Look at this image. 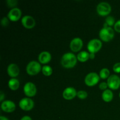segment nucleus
I'll return each mask as SVG.
<instances>
[{
    "instance_id": "obj_1",
    "label": "nucleus",
    "mask_w": 120,
    "mask_h": 120,
    "mask_svg": "<svg viewBox=\"0 0 120 120\" xmlns=\"http://www.w3.org/2000/svg\"><path fill=\"white\" fill-rule=\"evenodd\" d=\"M77 56L73 53L68 52L64 53L61 58V64L62 66L67 69H70L75 66L77 63Z\"/></svg>"
},
{
    "instance_id": "obj_2",
    "label": "nucleus",
    "mask_w": 120,
    "mask_h": 120,
    "mask_svg": "<svg viewBox=\"0 0 120 120\" xmlns=\"http://www.w3.org/2000/svg\"><path fill=\"white\" fill-rule=\"evenodd\" d=\"M99 36L102 41L109 42L112 40L114 36V30L110 26L103 27L100 30Z\"/></svg>"
},
{
    "instance_id": "obj_3",
    "label": "nucleus",
    "mask_w": 120,
    "mask_h": 120,
    "mask_svg": "<svg viewBox=\"0 0 120 120\" xmlns=\"http://www.w3.org/2000/svg\"><path fill=\"white\" fill-rule=\"evenodd\" d=\"M42 70V67L41 64L35 60L30 61L27 64L26 70L28 75L30 76H34L37 75Z\"/></svg>"
},
{
    "instance_id": "obj_4",
    "label": "nucleus",
    "mask_w": 120,
    "mask_h": 120,
    "mask_svg": "<svg viewBox=\"0 0 120 120\" xmlns=\"http://www.w3.org/2000/svg\"><path fill=\"white\" fill-rule=\"evenodd\" d=\"M111 11V5L108 2H101L97 6V12L101 16H107Z\"/></svg>"
},
{
    "instance_id": "obj_5",
    "label": "nucleus",
    "mask_w": 120,
    "mask_h": 120,
    "mask_svg": "<svg viewBox=\"0 0 120 120\" xmlns=\"http://www.w3.org/2000/svg\"><path fill=\"white\" fill-rule=\"evenodd\" d=\"M100 80V76L97 73L91 72L88 73L84 79V82L88 86H93L97 84Z\"/></svg>"
},
{
    "instance_id": "obj_6",
    "label": "nucleus",
    "mask_w": 120,
    "mask_h": 120,
    "mask_svg": "<svg viewBox=\"0 0 120 120\" xmlns=\"http://www.w3.org/2000/svg\"><path fill=\"white\" fill-rule=\"evenodd\" d=\"M102 46V42L98 39H93L90 40L87 44V49L90 53L97 52L100 50Z\"/></svg>"
},
{
    "instance_id": "obj_7",
    "label": "nucleus",
    "mask_w": 120,
    "mask_h": 120,
    "mask_svg": "<svg viewBox=\"0 0 120 120\" xmlns=\"http://www.w3.org/2000/svg\"><path fill=\"white\" fill-rule=\"evenodd\" d=\"M19 107L24 111H29L34 107V101L29 97L22 98L19 102Z\"/></svg>"
},
{
    "instance_id": "obj_8",
    "label": "nucleus",
    "mask_w": 120,
    "mask_h": 120,
    "mask_svg": "<svg viewBox=\"0 0 120 120\" xmlns=\"http://www.w3.org/2000/svg\"><path fill=\"white\" fill-rule=\"evenodd\" d=\"M108 86L112 90H117L120 87V77L116 75H110L107 79Z\"/></svg>"
},
{
    "instance_id": "obj_9",
    "label": "nucleus",
    "mask_w": 120,
    "mask_h": 120,
    "mask_svg": "<svg viewBox=\"0 0 120 120\" xmlns=\"http://www.w3.org/2000/svg\"><path fill=\"white\" fill-rule=\"evenodd\" d=\"M37 91L36 86L32 82H27L23 86V92L28 97H34Z\"/></svg>"
},
{
    "instance_id": "obj_10",
    "label": "nucleus",
    "mask_w": 120,
    "mask_h": 120,
    "mask_svg": "<svg viewBox=\"0 0 120 120\" xmlns=\"http://www.w3.org/2000/svg\"><path fill=\"white\" fill-rule=\"evenodd\" d=\"M21 22L22 25L26 29H32L36 24L35 19L30 15H25L22 17Z\"/></svg>"
},
{
    "instance_id": "obj_11",
    "label": "nucleus",
    "mask_w": 120,
    "mask_h": 120,
    "mask_svg": "<svg viewBox=\"0 0 120 120\" xmlns=\"http://www.w3.org/2000/svg\"><path fill=\"white\" fill-rule=\"evenodd\" d=\"M22 12L18 8H13L8 13V18L11 21H17L21 18Z\"/></svg>"
},
{
    "instance_id": "obj_12",
    "label": "nucleus",
    "mask_w": 120,
    "mask_h": 120,
    "mask_svg": "<svg viewBox=\"0 0 120 120\" xmlns=\"http://www.w3.org/2000/svg\"><path fill=\"white\" fill-rule=\"evenodd\" d=\"M83 41L80 38H75L71 40L70 43V48L73 52H78L83 46Z\"/></svg>"
},
{
    "instance_id": "obj_13",
    "label": "nucleus",
    "mask_w": 120,
    "mask_h": 120,
    "mask_svg": "<svg viewBox=\"0 0 120 120\" xmlns=\"http://www.w3.org/2000/svg\"><path fill=\"white\" fill-rule=\"evenodd\" d=\"M77 91L75 88L72 87H69L64 89L62 95L64 99L70 100L73 99L77 96Z\"/></svg>"
},
{
    "instance_id": "obj_14",
    "label": "nucleus",
    "mask_w": 120,
    "mask_h": 120,
    "mask_svg": "<svg viewBox=\"0 0 120 120\" xmlns=\"http://www.w3.org/2000/svg\"><path fill=\"white\" fill-rule=\"evenodd\" d=\"M1 107L2 110L6 112H12L15 110L16 105L11 100H5L2 102L1 105Z\"/></svg>"
},
{
    "instance_id": "obj_15",
    "label": "nucleus",
    "mask_w": 120,
    "mask_h": 120,
    "mask_svg": "<svg viewBox=\"0 0 120 120\" xmlns=\"http://www.w3.org/2000/svg\"><path fill=\"white\" fill-rule=\"evenodd\" d=\"M7 72L8 75L12 78H15L19 73V68L17 64L15 63H11L9 64L7 68Z\"/></svg>"
},
{
    "instance_id": "obj_16",
    "label": "nucleus",
    "mask_w": 120,
    "mask_h": 120,
    "mask_svg": "<svg viewBox=\"0 0 120 120\" xmlns=\"http://www.w3.org/2000/svg\"><path fill=\"white\" fill-rule=\"evenodd\" d=\"M52 59L51 54L48 51H43L39 55L38 59L40 63L42 64H46L49 63Z\"/></svg>"
},
{
    "instance_id": "obj_17",
    "label": "nucleus",
    "mask_w": 120,
    "mask_h": 120,
    "mask_svg": "<svg viewBox=\"0 0 120 120\" xmlns=\"http://www.w3.org/2000/svg\"><path fill=\"white\" fill-rule=\"evenodd\" d=\"M102 98L105 102H110L113 98V93L110 89H106L102 93Z\"/></svg>"
},
{
    "instance_id": "obj_18",
    "label": "nucleus",
    "mask_w": 120,
    "mask_h": 120,
    "mask_svg": "<svg viewBox=\"0 0 120 120\" xmlns=\"http://www.w3.org/2000/svg\"><path fill=\"white\" fill-rule=\"evenodd\" d=\"M8 87L12 90H16L19 87V82L16 78H11L8 81Z\"/></svg>"
},
{
    "instance_id": "obj_19",
    "label": "nucleus",
    "mask_w": 120,
    "mask_h": 120,
    "mask_svg": "<svg viewBox=\"0 0 120 120\" xmlns=\"http://www.w3.org/2000/svg\"><path fill=\"white\" fill-rule=\"evenodd\" d=\"M90 53L86 51H82L78 53L77 58L78 60L81 62H85L90 58L89 57Z\"/></svg>"
},
{
    "instance_id": "obj_20",
    "label": "nucleus",
    "mask_w": 120,
    "mask_h": 120,
    "mask_svg": "<svg viewBox=\"0 0 120 120\" xmlns=\"http://www.w3.org/2000/svg\"><path fill=\"white\" fill-rule=\"evenodd\" d=\"M42 71L43 75L46 76H49L52 74V68L48 65H45L42 67Z\"/></svg>"
},
{
    "instance_id": "obj_21",
    "label": "nucleus",
    "mask_w": 120,
    "mask_h": 120,
    "mask_svg": "<svg viewBox=\"0 0 120 120\" xmlns=\"http://www.w3.org/2000/svg\"><path fill=\"white\" fill-rule=\"evenodd\" d=\"M110 70L107 68H103L100 70L99 73L100 77H101L103 79H105L109 78L110 76Z\"/></svg>"
},
{
    "instance_id": "obj_22",
    "label": "nucleus",
    "mask_w": 120,
    "mask_h": 120,
    "mask_svg": "<svg viewBox=\"0 0 120 120\" xmlns=\"http://www.w3.org/2000/svg\"><path fill=\"white\" fill-rule=\"evenodd\" d=\"M88 94L84 90H80V91H77V96L79 98L82 100H84L87 97Z\"/></svg>"
},
{
    "instance_id": "obj_23",
    "label": "nucleus",
    "mask_w": 120,
    "mask_h": 120,
    "mask_svg": "<svg viewBox=\"0 0 120 120\" xmlns=\"http://www.w3.org/2000/svg\"><path fill=\"white\" fill-rule=\"evenodd\" d=\"M105 23L108 25V26H110V27L112 25H114L115 24V19L112 16H108L105 19Z\"/></svg>"
},
{
    "instance_id": "obj_24",
    "label": "nucleus",
    "mask_w": 120,
    "mask_h": 120,
    "mask_svg": "<svg viewBox=\"0 0 120 120\" xmlns=\"http://www.w3.org/2000/svg\"><path fill=\"white\" fill-rule=\"evenodd\" d=\"M7 3L8 7H14L17 4L18 1L16 0H7Z\"/></svg>"
},
{
    "instance_id": "obj_25",
    "label": "nucleus",
    "mask_w": 120,
    "mask_h": 120,
    "mask_svg": "<svg viewBox=\"0 0 120 120\" xmlns=\"http://www.w3.org/2000/svg\"><path fill=\"white\" fill-rule=\"evenodd\" d=\"M1 25L3 26H7L9 24V19L7 17H4L1 21Z\"/></svg>"
},
{
    "instance_id": "obj_26",
    "label": "nucleus",
    "mask_w": 120,
    "mask_h": 120,
    "mask_svg": "<svg viewBox=\"0 0 120 120\" xmlns=\"http://www.w3.org/2000/svg\"><path fill=\"white\" fill-rule=\"evenodd\" d=\"M112 69H113L114 71H115L116 73H120V62H118V63L114 64Z\"/></svg>"
},
{
    "instance_id": "obj_27",
    "label": "nucleus",
    "mask_w": 120,
    "mask_h": 120,
    "mask_svg": "<svg viewBox=\"0 0 120 120\" xmlns=\"http://www.w3.org/2000/svg\"><path fill=\"white\" fill-rule=\"evenodd\" d=\"M114 27V29L116 32L120 33V19L118 20L115 23Z\"/></svg>"
},
{
    "instance_id": "obj_28",
    "label": "nucleus",
    "mask_w": 120,
    "mask_h": 120,
    "mask_svg": "<svg viewBox=\"0 0 120 120\" xmlns=\"http://www.w3.org/2000/svg\"><path fill=\"white\" fill-rule=\"evenodd\" d=\"M108 84L107 83H105V82H102L99 85V88L102 90H105L107 89V88L108 87Z\"/></svg>"
},
{
    "instance_id": "obj_29",
    "label": "nucleus",
    "mask_w": 120,
    "mask_h": 120,
    "mask_svg": "<svg viewBox=\"0 0 120 120\" xmlns=\"http://www.w3.org/2000/svg\"><path fill=\"white\" fill-rule=\"evenodd\" d=\"M4 97H5V94H4V93L2 92V91H0V101H1V102H2Z\"/></svg>"
},
{
    "instance_id": "obj_30",
    "label": "nucleus",
    "mask_w": 120,
    "mask_h": 120,
    "mask_svg": "<svg viewBox=\"0 0 120 120\" xmlns=\"http://www.w3.org/2000/svg\"><path fill=\"white\" fill-rule=\"evenodd\" d=\"M20 120H32V118H30L29 116H23V117H22V118H21Z\"/></svg>"
},
{
    "instance_id": "obj_31",
    "label": "nucleus",
    "mask_w": 120,
    "mask_h": 120,
    "mask_svg": "<svg viewBox=\"0 0 120 120\" xmlns=\"http://www.w3.org/2000/svg\"><path fill=\"white\" fill-rule=\"evenodd\" d=\"M89 57H90V58L91 59H93L95 57V53H90Z\"/></svg>"
},
{
    "instance_id": "obj_32",
    "label": "nucleus",
    "mask_w": 120,
    "mask_h": 120,
    "mask_svg": "<svg viewBox=\"0 0 120 120\" xmlns=\"http://www.w3.org/2000/svg\"><path fill=\"white\" fill-rule=\"evenodd\" d=\"M0 120H9V119L8 118H7L6 117H5V116H1L0 117Z\"/></svg>"
},
{
    "instance_id": "obj_33",
    "label": "nucleus",
    "mask_w": 120,
    "mask_h": 120,
    "mask_svg": "<svg viewBox=\"0 0 120 120\" xmlns=\"http://www.w3.org/2000/svg\"><path fill=\"white\" fill-rule=\"evenodd\" d=\"M119 97H120V93H119Z\"/></svg>"
}]
</instances>
